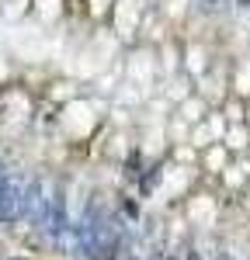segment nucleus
<instances>
[{
  "mask_svg": "<svg viewBox=\"0 0 250 260\" xmlns=\"http://www.w3.org/2000/svg\"><path fill=\"white\" fill-rule=\"evenodd\" d=\"M243 4H250V0H243Z\"/></svg>",
  "mask_w": 250,
  "mask_h": 260,
  "instance_id": "nucleus-1",
  "label": "nucleus"
}]
</instances>
